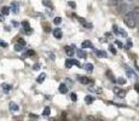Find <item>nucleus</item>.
Instances as JSON below:
<instances>
[{
  "label": "nucleus",
  "instance_id": "19",
  "mask_svg": "<svg viewBox=\"0 0 139 121\" xmlns=\"http://www.w3.org/2000/svg\"><path fill=\"white\" fill-rule=\"evenodd\" d=\"M42 28H44L45 32H51V27H50V24H48L47 22H44V23H42Z\"/></svg>",
  "mask_w": 139,
  "mask_h": 121
},
{
  "label": "nucleus",
  "instance_id": "30",
  "mask_svg": "<svg viewBox=\"0 0 139 121\" xmlns=\"http://www.w3.org/2000/svg\"><path fill=\"white\" fill-rule=\"evenodd\" d=\"M91 90H93V91H96V93H99V94L102 93V88H101V87H92Z\"/></svg>",
  "mask_w": 139,
  "mask_h": 121
},
{
  "label": "nucleus",
  "instance_id": "29",
  "mask_svg": "<svg viewBox=\"0 0 139 121\" xmlns=\"http://www.w3.org/2000/svg\"><path fill=\"white\" fill-rule=\"evenodd\" d=\"M119 30H120V28H119L117 26H115V24L112 26V32H114L115 34H119Z\"/></svg>",
  "mask_w": 139,
  "mask_h": 121
},
{
  "label": "nucleus",
  "instance_id": "28",
  "mask_svg": "<svg viewBox=\"0 0 139 121\" xmlns=\"http://www.w3.org/2000/svg\"><path fill=\"white\" fill-rule=\"evenodd\" d=\"M109 51H110L111 53H114V55H116V53H117V52H116V48L112 46V45H110V46H109Z\"/></svg>",
  "mask_w": 139,
  "mask_h": 121
},
{
  "label": "nucleus",
  "instance_id": "32",
  "mask_svg": "<svg viewBox=\"0 0 139 121\" xmlns=\"http://www.w3.org/2000/svg\"><path fill=\"white\" fill-rule=\"evenodd\" d=\"M2 88H4L5 91H9L11 87H10V85H7V84H2Z\"/></svg>",
  "mask_w": 139,
  "mask_h": 121
},
{
  "label": "nucleus",
  "instance_id": "34",
  "mask_svg": "<svg viewBox=\"0 0 139 121\" xmlns=\"http://www.w3.org/2000/svg\"><path fill=\"white\" fill-rule=\"evenodd\" d=\"M0 46L1 47H7V44H6L4 40H0Z\"/></svg>",
  "mask_w": 139,
  "mask_h": 121
},
{
  "label": "nucleus",
  "instance_id": "10",
  "mask_svg": "<svg viewBox=\"0 0 139 121\" xmlns=\"http://www.w3.org/2000/svg\"><path fill=\"white\" fill-rule=\"evenodd\" d=\"M45 79H46V74H45V73H41V74H40L39 76H37L36 82H39V84H42Z\"/></svg>",
  "mask_w": 139,
  "mask_h": 121
},
{
  "label": "nucleus",
  "instance_id": "14",
  "mask_svg": "<svg viewBox=\"0 0 139 121\" xmlns=\"http://www.w3.org/2000/svg\"><path fill=\"white\" fill-rule=\"evenodd\" d=\"M83 68H85V70H87L88 73H91V72L93 70V65H92V63H85Z\"/></svg>",
  "mask_w": 139,
  "mask_h": 121
},
{
  "label": "nucleus",
  "instance_id": "41",
  "mask_svg": "<svg viewBox=\"0 0 139 121\" xmlns=\"http://www.w3.org/2000/svg\"><path fill=\"white\" fill-rule=\"evenodd\" d=\"M127 46L128 47L132 46V40H128V41H127Z\"/></svg>",
  "mask_w": 139,
  "mask_h": 121
},
{
  "label": "nucleus",
  "instance_id": "24",
  "mask_svg": "<svg viewBox=\"0 0 139 121\" xmlns=\"http://www.w3.org/2000/svg\"><path fill=\"white\" fill-rule=\"evenodd\" d=\"M116 82H117V84H120V85H125L126 84V79H123V78H119V79L116 80Z\"/></svg>",
  "mask_w": 139,
  "mask_h": 121
},
{
  "label": "nucleus",
  "instance_id": "35",
  "mask_svg": "<svg viewBox=\"0 0 139 121\" xmlns=\"http://www.w3.org/2000/svg\"><path fill=\"white\" fill-rule=\"evenodd\" d=\"M115 44L117 45V47H120V48H122V47H123L122 42H121V41H119V40H116V41H115Z\"/></svg>",
  "mask_w": 139,
  "mask_h": 121
},
{
  "label": "nucleus",
  "instance_id": "18",
  "mask_svg": "<svg viewBox=\"0 0 139 121\" xmlns=\"http://www.w3.org/2000/svg\"><path fill=\"white\" fill-rule=\"evenodd\" d=\"M85 102L87 103V104H91L92 102H94V97H92V96H86L85 97Z\"/></svg>",
  "mask_w": 139,
  "mask_h": 121
},
{
  "label": "nucleus",
  "instance_id": "5",
  "mask_svg": "<svg viewBox=\"0 0 139 121\" xmlns=\"http://www.w3.org/2000/svg\"><path fill=\"white\" fill-rule=\"evenodd\" d=\"M21 24H22V27L24 28V30H26V32H29V33L32 32V28H30V24H29V22H28V21H23V22H22Z\"/></svg>",
  "mask_w": 139,
  "mask_h": 121
},
{
  "label": "nucleus",
  "instance_id": "27",
  "mask_svg": "<svg viewBox=\"0 0 139 121\" xmlns=\"http://www.w3.org/2000/svg\"><path fill=\"white\" fill-rule=\"evenodd\" d=\"M119 35H121V37H123V38H126V37H127V33H126L123 29H120V30H119Z\"/></svg>",
  "mask_w": 139,
  "mask_h": 121
},
{
  "label": "nucleus",
  "instance_id": "20",
  "mask_svg": "<svg viewBox=\"0 0 139 121\" xmlns=\"http://www.w3.org/2000/svg\"><path fill=\"white\" fill-rule=\"evenodd\" d=\"M50 114H51V108H50V107H46V108L44 109V112H42V115H44V116H48Z\"/></svg>",
  "mask_w": 139,
  "mask_h": 121
},
{
  "label": "nucleus",
  "instance_id": "25",
  "mask_svg": "<svg viewBox=\"0 0 139 121\" xmlns=\"http://www.w3.org/2000/svg\"><path fill=\"white\" fill-rule=\"evenodd\" d=\"M53 23H55V24H61V23H62V18H61V17H55V18H53Z\"/></svg>",
  "mask_w": 139,
  "mask_h": 121
},
{
  "label": "nucleus",
  "instance_id": "22",
  "mask_svg": "<svg viewBox=\"0 0 139 121\" xmlns=\"http://www.w3.org/2000/svg\"><path fill=\"white\" fill-rule=\"evenodd\" d=\"M76 52H77V56L81 57V58H86V56H87V55H86V52H83L82 50H77Z\"/></svg>",
  "mask_w": 139,
  "mask_h": 121
},
{
  "label": "nucleus",
  "instance_id": "33",
  "mask_svg": "<svg viewBox=\"0 0 139 121\" xmlns=\"http://www.w3.org/2000/svg\"><path fill=\"white\" fill-rule=\"evenodd\" d=\"M68 5H69L70 7H73V9H75V6H76V4H75L74 1H68Z\"/></svg>",
  "mask_w": 139,
  "mask_h": 121
},
{
  "label": "nucleus",
  "instance_id": "8",
  "mask_svg": "<svg viewBox=\"0 0 139 121\" xmlns=\"http://www.w3.org/2000/svg\"><path fill=\"white\" fill-rule=\"evenodd\" d=\"M81 46H82V48H92L93 45H92V42H91L90 40H85Z\"/></svg>",
  "mask_w": 139,
  "mask_h": 121
},
{
  "label": "nucleus",
  "instance_id": "16",
  "mask_svg": "<svg viewBox=\"0 0 139 121\" xmlns=\"http://www.w3.org/2000/svg\"><path fill=\"white\" fill-rule=\"evenodd\" d=\"M132 13H133L134 18L138 21V19H139V7H134V9H133V11H132Z\"/></svg>",
  "mask_w": 139,
  "mask_h": 121
},
{
  "label": "nucleus",
  "instance_id": "15",
  "mask_svg": "<svg viewBox=\"0 0 139 121\" xmlns=\"http://www.w3.org/2000/svg\"><path fill=\"white\" fill-rule=\"evenodd\" d=\"M10 13V7L7 6H4V7H1V15H4V16H7Z\"/></svg>",
  "mask_w": 139,
  "mask_h": 121
},
{
  "label": "nucleus",
  "instance_id": "23",
  "mask_svg": "<svg viewBox=\"0 0 139 121\" xmlns=\"http://www.w3.org/2000/svg\"><path fill=\"white\" fill-rule=\"evenodd\" d=\"M34 53H35V52H34L33 50H28V51H26V52H24V56L32 57V56H34Z\"/></svg>",
  "mask_w": 139,
  "mask_h": 121
},
{
  "label": "nucleus",
  "instance_id": "3",
  "mask_svg": "<svg viewBox=\"0 0 139 121\" xmlns=\"http://www.w3.org/2000/svg\"><path fill=\"white\" fill-rule=\"evenodd\" d=\"M11 9H12V12H13L15 15H17L18 11H19V4L16 2V1H13V2L11 4Z\"/></svg>",
  "mask_w": 139,
  "mask_h": 121
},
{
  "label": "nucleus",
  "instance_id": "21",
  "mask_svg": "<svg viewBox=\"0 0 139 121\" xmlns=\"http://www.w3.org/2000/svg\"><path fill=\"white\" fill-rule=\"evenodd\" d=\"M71 65H74V59H67L65 61V67L67 68H70Z\"/></svg>",
  "mask_w": 139,
  "mask_h": 121
},
{
  "label": "nucleus",
  "instance_id": "36",
  "mask_svg": "<svg viewBox=\"0 0 139 121\" xmlns=\"http://www.w3.org/2000/svg\"><path fill=\"white\" fill-rule=\"evenodd\" d=\"M17 42H19V44H21V45H23V46L26 45V41H24L23 39H21V38H19L18 40H17Z\"/></svg>",
  "mask_w": 139,
  "mask_h": 121
},
{
  "label": "nucleus",
  "instance_id": "9",
  "mask_svg": "<svg viewBox=\"0 0 139 121\" xmlns=\"http://www.w3.org/2000/svg\"><path fill=\"white\" fill-rule=\"evenodd\" d=\"M10 110H11V112H13V113L18 112V105H17L15 102H11L10 103Z\"/></svg>",
  "mask_w": 139,
  "mask_h": 121
},
{
  "label": "nucleus",
  "instance_id": "11",
  "mask_svg": "<svg viewBox=\"0 0 139 121\" xmlns=\"http://www.w3.org/2000/svg\"><path fill=\"white\" fill-rule=\"evenodd\" d=\"M59 92L63 93V94H64V93H67V92H68V86H67L65 84H61V85H59Z\"/></svg>",
  "mask_w": 139,
  "mask_h": 121
},
{
  "label": "nucleus",
  "instance_id": "31",
  "mask_svg": "<svg viewBox=\"0 0 139 121\" xmlns=\"http://www.w3.org/2000/svg\"><path fill=\"white\" fill-rule=\"evenodd\" d=\"M70 97H71V101H73V102H76V101H77V96H76L75 93H71Z\"/></svg>",
  "mask_w": 139,
  "mask_h": 121
},
{
  "label": "nucleus",
  "instance_id": "40",
  "mask_svg": "<svg viewBox=\"0 0 139 121\" xmlns=\"http://www.w3.org/2000/svg\"><path fill=\"white\" fill-rule=\"evenodd\" d=\"M74 64L77 65V67H82V65L80 64V62H79V61H75V59H74Z\"/></svg>",
  "mask_w": 139,
  "mask_h": 121
},
{
  "label": "nucleus",
  "instance_id": "4",
  "mask_svg": "<svg viewBox=\"0 0 139 121\" xmlns=\"http://www.w3.org/2000/svg\"><path fill=\"white\" fill-rule=\"evenodd\" d=\"M64 50H65V53H67L68 56H73L75 53V50L73 46H65Z\"/></svg>",
  "mask_w": 139,
  "mask_h": 121
},
{
  "label": "nucleus",
  "instance_id": "26",
  "mask_svg": "<svg viewBox=\"0 0 139 121\" xmlns=\"http://www.w3.org/2000/svg\"><path fill=\"white\" fill-rule=\"evenodd\" d=\"M23 47H24V46H23V45H21L19 42H17V44L15 45V50H16V51H21V50H22Z\"/></svg>",
  "mask_w": 139,
  "mask_h": 121
},
{
  "label": "nucleus",
  "instance_id": "42",
  "mask_svg": "<svg viewBox=\"0 0 139 121\" xmlns=\"http://www.w3.org/2000/svg\"><path fill=\"white\" fill-rule=\"evenodd\" d=\"M96 121H102V120H96Z\"/></svg>",
  "mask_w": 139,
  "mask_h": 121
},
{
  "label": "nucleus",
  "instance_id": "7",
  "mask_svg": "<svg viewBox=\"0 0 139 121\" xmlns=\"http://www.w3.org/2000/svg\"><path fill=\"white\" fill-rule=\"evenodd\" d=\"M114 92L116 93L120 98H123L125 96H126V91H123V90H119V88H114Z\"/></svg>",
  "mask_w": 139,
  "mask_h": 121
},
{
  "label": "nucleus",
  "instance_id": "1",
  "mask_svg": "<svg viewBox=\"0 0 139 121\" xmlns=\"http://www.w3.org/2000/svg\"><path fill=\"white\" fill-rule=\"evenodd\" d=\"M123 22L127 24V27L134 28V27L137 26V22H138V21L134 18V16H133L132 12H128V13H126V16L123 17Z\"/></svg>",
  "mask_w": 139,
  "mask_h": 121
},
{
  "label": "nucleus",
  "instance_id": "39",
  "mask_svg": "<svg viewBox=\"0 0 139 121\" xmlns=\"http://www.w3.org/2000/svg\"><path fill=\"white\" fill-rule=\"evenodd\" d=\"M33 69H34V70H37V69H40V64H35L34 67H33Z\"/></svg>",
  "mask_w": 139,
  "mask_h": 121
},
{
  "label": "nucleus",
  "instance_id": "38",
  "mask_svg": "<svg viewBox=\"0 0 139 121\" xmlns=\"http://www.w3.org/2000/svg\"><path fill=\"white\" fill-rule=\"evenodd\" d=\"M12 26H13V27H18L19 23L18 22H16V21H12Z\"/></svg>",
  "mask_w": 139,
  "mask_h": 121
},
{
  "label": "nucleus",
  "instance_id": "43",
  "mask_svg": "<svg viewBox=\"0 0 139 121\" xmlns=\"http://www.w3.org/2000/svg\"><path fill=\"white\" fill-rule=\"evenodd\" d=\"M128 1H133V0H128Z\"/></svg>",
  "mask_w": 139,
  "mask_h": 121
},
{
  "label": "nucleus",
  "instance_id": "6",
  "mask_svg": "<svg viewBox=\"0 0 139 121\" xmlns=\"http://www.w3.org/2000/svg\"><path fill=\"white\" fill-rule=\"evenodd\" d=\"M62 35H63V34H62V30L59 28H56L55 30H53V37H55L56 39H61Z\"/></svg>",
  "mask_w": 139,
  "mask_h": 121
},
{
  "label": "nucleus",
  "instance_id": "17",
  "mask_svg": "<svg viewBox=\"0 0 139 121\" xmlns=\"http://www.w3.org/2000/svg\"><path fill=\"white\" fill-rule=\"evenodd\" d=\"M105 75L110 79L111 81H114V82L116 81V80H115V78H114V75H112V73H111V70H106V72H105Z\"/></svg>",
  "mask_w": 139,
  "mask_h": 121
},
{
  "label": "nucleus",
  "instance_id": "2",
  "mask_svg": "<svg viewBox=\"0 0 139 121\" xmlns=\"http://www.w3.org/2000/svg\"><path fill=\"white\" fill-rule=\"evenodd\" d=\"M79 81L82 85H90L93 82L92 79H90V78H87V76H80V78H79Z\"/></svg>",
  "mask_w": 139,
  "mask_h": 121
},
{
  "label": "nucleus",
  "instance_id": "12",
  "mask_svg": "<svg viewBox=\"0 0 139 121\" xmlns=\"http://www.w3.org/2000/svg\"><path fill=\"white\" fill-rule=\"evenodd\" d=\"M42 4H44V6H46L48 9H51V10L53 9V5H52V1H51V0H44Z\"/></svg>",
  "mask_w": 139,
  "mask_h": 121
},
{
  "label": "nucleus",
  "instance_id": "13",
  "mask_svg": "<svg viewBox=\"0 0 139 121\" xmlns=\"http://www.w3.org/2000/svg\"><path fill=\"white\" fill-rule=\"evenodd\" d=\"M94 52H96V55L98 57H101V58H105L106 57V53H105V51H99V50H94Z\"/></svg>",
  "mask_w": 139,
  "mask_h": 121
},
{
  "label": "nucleus",
  "instance_id": "37",
  "mask_svg": "<svg viewBox=\"0 0 139 121\" xmlns=\"http://www.w3.org/2000/svg\"><path fill=\"white\" fill-rule=\"evenodd\" d=\"M134 88H136V91L139 93V82H136V85H134Z\"/></svg>",
  "mask_w": 139,
  "mask_h": 121
}]
</instances>
